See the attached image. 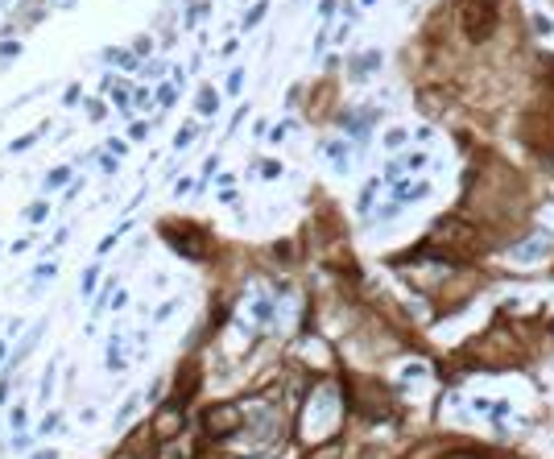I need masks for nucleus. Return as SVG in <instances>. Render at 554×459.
Here are the masks:
<instances>
[{"mask_svg": "<svg viewBox=\"0 0 554 459\" xmlns=\"http://www.w3.org/2000/svg\"><path fill=\"white\" fill-rule=\"evenodd\" d=\"M546 252H551V232H530L526 240L513 244V261H517V265H534V261H542Z\"/></svg>", "mask_w": 554, "mask_h": 459, "instance_id": "1", "label": "nucleus"}, {"mask_svg": "<svg viewBox=\"0 0 554 459\" xmlns=\"http://www.w3.org/2000/svg\"><path fill=\"white\" fill-rule=\"evenodd\" d=\"M207 430L211 435H232L236 430V422H240V405L236 401H228V405H215V410H207Z\"/></svg>", "mask_w": 554, "mask_h": 459, "instance_id": "2", "label": "nucleus"}, {"mask_svg": "<svg viewBox=\"0 0 554 459\" xmlns=\"http://www.w3.org/2000/svg\"><path fill=\"white\" fill-rule=\"evenodd\" d=\"M42 331H46V319H38V323H33V327L25 331V339H21V344H17V352L8 356V369H21V360H25V356H29V352L38 348V339H42Z\"/></svg>", "mask_w": 554, "mask_h": 459, "instance_id": "3", "label": "nucleus"}, {"mask_svg": "<svg viewBox=\"0 0 554 459\" xmlns=\"http://www.w3.org/2000/svg\"><path fill=\"white\" fill-rule=\"evenodd\" d=\"M426 195H430V182H409V186H397L393 203L397 207H409V203H422Z\"/></svg>", "mask_w": 554, "mask_h": 459, "instance_id": "4", "label": "nucleus"}, {"mask_svg": "<svg viewBox=\"0 0 554 459\" xmlns=\"http://www.w3.org/2000/svg\"><path fill=\"white\" fill-rule=\"evenodd\" d=\"M195 108H199L203 116H215V112H220V91H215L211 83H203V87H199V99H195Z\"/></svg>", "mask_w": 554, "mask_h": 459, "instance_id": "5", "label": "nucleus"}, {"mask_svg": "<svg viewBox=\"0 0 554 459\" xmlns=\"http://www.w3.org/2000/svg\"><path fill=\"white\" fill-rule=\"evenodd\" d=\"M377 67H381V54H377V50H368V54L352 58V79H368Z\"/></svg>", "mask_w": 554, "mask_h": 459, "instance_id": "6", "label": "nucleus"}, {"mask_svg": "<svg viewBox=\"0 0 554 459\" xmlns=\"http://www.w3.org/2000/svg\"><path fill=\"white\" fill-rule=\"evenodd\" d=\"M108 369H112V373H120V369H124V344H120V335L108 344Z\"/></svg>", "mask_w": 554, "mask_h": 459, "instance_id": "7", "label": "nucleus"}, {"mask_svg": "<svg viewBox=\"0 0 554 459\" xmlns=\"http://www.w3.org/2000/svg\"><path fill=\"white\" fill-rule=\"evenodd\" d=\"M46 129H50V124H38L33 133H25V137H17V141H8V153H21V150H29V145H33V141H38V137H42Z\"/></svg>", "mask_w": 554, "mask_h": 459, "instance_id": "8", "label": "nucleus"}, {"mask_svg": "<svg viewBox=\"0 0 554 459\" xmlns=\"http://www.w3.org/2000/svg\"><path fill=\"white\" fill-rule=\"evenodd\" d=\"M323 150H327V153H331V157H335V166H339V170H348V161H352V153H348V145H343V141H327Z\"/></svg>", "mask_w": 554, "mask_h": 459, "instance_id": "9", "label": "nucleus"}, {"mask_svg": "<svg viewBox=\"0 0 554 459\" xmlns=\"http://www.w3.org/2000/svg\"><path fill=\"white\" fill-rule=\"evenodd\" d=\"M195 137H199V129H195V124H182V129L174 133V153H178V150H186V145H190Z\"/></svg>", "mask_w": 554, "mask_h": 459, "instance_id": "10", "label": "nucleus"}, {"mask_svg": "<svg viewBox=\"0 0 554 459\" xmlns=\"http://www.w3.org/2000/svg\"><path fill=\"white\" fill-rule=\"evenodd\" d=\"M67 178H71V166H58V170H50V174H46V182H42V186H46V191H54V186H63Z\"/></svg>", "mask_w": 554, "mask_h": 459, "instance_id": "11", "label": "nucleus"}, {"mask_svg": "<svg viewBox=\"0 0 554 459\" xmlns=\"http://www.w3.org/2000/svg\"><path fill=\"white\" fill-rule=\"evenodd\" d=\"M58 422H63V414H58V410H50V414L38 422V435H54V426H58Z\"/></svg>", "mask_w": 554, "mask_h": 459, "instance_id": "12", "label": "nucleus"}, {"mask_svg": "<svg viewBox=\"0 0 554 459\" xmlns=\"http://www.w3.org/2000/svg\"><path fill=\"white\" fill-rule=\"evenodd\" d=\"M265 8H269V4H265V0H256V4L248 8V17H244V29H252V25H256V21L265 17Z\"/></svg>", "mask_w": 554, "mask_h": 459, "instance_id": "13", "label": "nucleus"}, {"mask_svg": "<svg viewBox=\"0 0 554 459\" xmlns=\"http://www.w3.org/2000/svg\"><path fill=\"white\" fill-rule=\"evenodd\" d=\"M145 137H149V124L145 120H133L129 124V141H145Z\"/></svg>", "mask_w": 554, "mask_h": 459, "instance_id": "14", "label": "nucleus"}, {"mask_svg": "<svg viewBox=\"0 0 554 459\" xmlns=\"http://www.w3.org/2000/svg\"><path fill=\"white\" fill-rule=\"evenodd\" d=\"M401 161H405V170H409V174H418V170L426 166V153H409V157H401Z\"/></svg>", "mask_w": 554, "mask_h": 459, "instance_id": "15", "label": "nucleus"}, {"mask_svg": "<svg viewBox=\"0 0 554 459\" xmlns=\"http://www.w3.org/2000/svg\"><path fill=\"white\" fill-rule=\"evenodd\" d=\"M174 95H178V91H174V83L158 87V104H161V108H170V104H174Z\"/></svg>", "mask_w": 554, "mask_h": 459, "instance_id": "16", "label": "nucleus"}, {"mask_svg": "<svg viewBox=\"0 0 554 459\" xmlns=\"http://www.w3.org/2000/svg\"><path fill=\"white\" fill-rule=\"evenodd\" d=\"M46 211H50L46 203H33V207L25 211V220H29V224H38V220H46Z\"/></svg>", "mask_w": 554, "mask_h": 459, "instance_id": "17", "label": "nucleus"}, {"mask_svg": "<svg viewBox=\"0 0 554 459\" xmlns=\"http://www.w3.org/2000/svg\"><path fill=\"white\" fill-rule=\"evenodd\" d=\"M17 54H21L17 42H0V63H8V58H17Z\"/></svg>", "mask_w": 554, "mask_h": 459, "instance_id": "18", "label": "nucleus"}, {"mask_svg": "<svg viewBox=\"0 0 554 459\" xmlns=\"http://www.w3.org/2000/svg\"><path fill=\"white\" fill-rule=\"evenodd\" d=\"M79 99H83L79 83H71V87H67V95H63V104H67V108H75V104H79Z\"/></svg>", "mask_w": 554, "mask_h": 459, "instance_id": "19", "label": "nucleus"}, {"mask_svg": "<svg viewBox=\"0 0 554 459\" xmlns=\"http://www.w3.org/2000/svg\"><path fill=\"white\" fill-rule=\"evenodd\" d=\"M50 393H54V364H50V369H46V377H42V401H46Z\"/></svg>", "mask_w": 554, "mask_h": 459, "instance_id": "20", "label": "nucleus"}, {"mask_svg": "<svg viewBox=\"0 0 554 459\" xmlns=\"http://www.w3.org/2000/svg\"><path fill=\"white\" fill-rule=\"evenodd\" d=\"M401 141H405V129H389V133H385V145H389V150H397Z\"/></svg>", "mask_w": 554, "mask_h": 459, "instance_id": "21", "label": "nucleus"}, {"mask_svg": "<svg viewBox=\"0 0 554 459\" xmlns=\"http://www.w3.org/2000/svg\"><path fill=\"white\" fill-rule=\"evenodd\" d=\"M8 426H25V405H13L8 410Z\"/></svg>", "mask_w": 554, "mask_h": 459, "instance_id": "22", "label": "nucleus"}, {"mask_svg": "<svg viewBox=\"0 0 554 459\" xmlns=\"http://www.w3.org/2000/svg\"><path fill=\"white\" fill-rule=\"evenodd\" d=\"M261 174H265V178H277V174H282V161H261Z\"/></svg>", "mask_w": 554, "mask_h": 459, "instance_id": "23", "label": "nucleus"}, {"mask_svg": "<svg viewBox=\"0 0 554 459\" xmlns=\"http://www.w3.org/2000/svg\"><path fill=\"white\" fill-rule=\"evenodd\" d=\"M240 87H244V71H240V67H236V71H232V79H228V91L236 95Z\"/></svg>", "mask_w": 554, "mask_h": 459, "instance_id": "24", "label": "nucleus"}, {"mask_svg": "<svg viewBox=\"0 0 554 459\" xmlns=\"http://www.w3.org/2000/svg\"><path fill=\"white\" fill-rule=\"evenodd\" d=\"M95 277H99V269H87V277H83V294H91V290H95Z\"/></svg>", "mask_w": 554, "mask_h": 459, "instance_id": "25", "label": "nucleus"}, {"mask_svg": "<svg viewBox=\"0 0 554 459\" xmlns=\"http://www.w3.org/2000/svg\"><path fill=\"white\" fill-rule=\"evenodd\" d=\"M133 99H137V104H141V108H149V104H154V95H149V91H145V87H141V91H137V95H133Z\"/></svg>", "mask_w": 554, "mask_h": 459, "instance_id": "26", "label": "nucleus"}, {"mask_svg": "<svg viewBox=\"0 0 554 459\" xmlns=\"http://www.w3.org/2000/svg\"><path fill=\"white\" fill-rule=\"evenodd\" d=\"M534 29H538V33H551L554 25H551V21H546V17H534Z\"/></svg>", "mask_w": 554, "mask_h": 459, "instance_id": "27", "label": "nucleus"}, {"mask_svg": "<svg viewBox=\"0 0 554 459\" xmlns=\"http://www.w3.org/2000/svg\"><path fill=\"white\" fill-rule=\"evenodd\" d=\"M29 459H58V451H38V456H29Z\"/></svg>", "mask_w": 554, "mask_h": 459, "instance_id": "28", "label": "nucleus"}, {"mask_svg": "<svg viewBox=\"0 0 554 459\" xmlns=\"http://www.w3.org/2000/svg\"><path fill=\"white\" fill-rule=\"evenodd\" d=\"M4 360H8V352H4V344H0V364H4Z\"/></svg>", "mask_w": 554, "mask_h": 459, "instance_id": "29", "label": "nucleus"}]
</instances>
